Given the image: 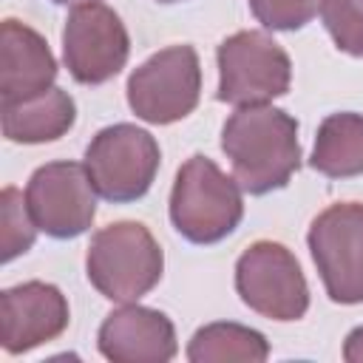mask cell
Segmentation results:
<instances>
[{
  "instance_id": "cell-1",
  "label": "cell",
  "mask_w": 363,
  "mask_h": 363,
  "mask_svg": "<svg viewBox=\"0 0 363 363\" xmlns=\"http://www.w3.org/2000/svg\"><path fill=\"white\" fill-rule=\"evenodd\" d=\"M221 150L241 190L267 196L286 187L301 167L298 122L272 105L235 108L221 128Z\"/></svg>"
},
{
  "instance_id": "cell-2",
  "label": "cell",
  "mask_w": 363,
  "mask_h": 363,
  "mask_svg": "<svg viewBox=\"0 0 363 363\" xmlns=\"http://www.w3.org/2000/svg\"><path fill=\"white\" fill-rule=\"evenodd\" d=\"M164 269V255L153 233L139 221H116L91 235L85 272L91 286L116 303H136Z\"/></svg>"
},
{
  "instance_id": "cell-3",
  "label": "cell",
  "mask_w": 363,
  "mask_h": 363,
  "mask_svg": "<svg viewBox=\"0 0 363 363\" xmlns=\"http://www.w3.org/2000/svg\"><path fill=\"white\" fill-rule=\"evenodd\" d=\"M244 218L241 184L213 159L190 156L170 190V221L190 244H218Z\"/></svg>"
},
{
  "instance_id": "cell-4",
  "label": "cell",
  "mask_w": 363,
  "mask_h": 363,
  "mask_svg": "<svg viewBox=\"0 0 363 363\" xmlns=\"http://www.w3.org/2000/svg\"><path fill=\"white\" fill-rule=\"evenodd\" d=\"M159 142L130 122L102 128L85 147V170L99 199L128 204L142 199L159 170Z\"/></svg>"
},
{
  "instance_id": "cell-5",
  "label": "cell",
  "mask_w": 363,
  "mask_h": 363,
  "mask_svg": "<svg viewBox=\"0 0 363 363\" xmlns=\"http://www.w3.org/2000/svg\"><path fill=\"white\" fill-rule=\"evenodd\" d=\"M218 91L227 105H267L289 91L292 62L289 54L264 31H235L218 51Z\"/></svg>"
},
{
  "instance_id": "cell-6",
  "label": "cell",
  "mask_w": 363,
  "mask_h": 363,
  "mask_svg": "<svg viewBox=\"0 0 363 363\" xmlns=\"http://www.w3.org/2000/svg\"><path fill=\"white\" fill-rule=\"evenodd\" d=\"M201 96V65L193 45H170L147 57L128 77V105L150 125H170L193 113Z\"/></svg>"
},
{
  "instance_id": "cell-7",
  "label": "cell",
  "mask_w": 363,
  "mask_h": 363,
  "mask_svg": "<svg viewBox=\"0 0 363 363\" xmlns=\"http://www.w3.org/2000/svg\"><path fill=\"white\" fill-rule=\"evenodd\" d=\"M241 301L269 320H298L309 309V286L298 258L278 241H255L235 261Z\"/></svg>"
},
{
  "instance_id": "cell-8",
  "label": "cell",
  "mask_w": 363,
  "mask_h": 363,
  "mask_svg": "<svg viewBox=\"0 0 363 363\" xmlns=\"http://www.w3.org/2000/svg\"><path fill=\"white\" fill-rule=\"evenodd\" d=\"M130 54V37L122 17L99 3H77L62 28V60L79 85H102L113 79Z\"/></svg>"
},
{
  "instance_id": "cell-9",
  "label": "cell",
  "mask_w": 363,
  "mask_h": 363,
  "mask_svg": "<svg viewBox=\"0 0 363 363\" xmlns=\"http://www.w3.org/2000/svg\"><path fill=\"white\" fill-rule=\"evenodd\" d=\"M312 261L335 303H363V204L326 207L306 235Z\"/></svg>"
},
{
  "instance_id": "cell-10",
  "label": "cell",
  "mask_w": 363,
  "mask_h": 363,
  "mask_svg": "<svg viewBox=\"0 0 363 363\" xmlns=\"http://www.w3.org/2000/svg\"><path fill=\"white\" fill-rule=\"evenodd\" d=\"M26 204L37 230L65 241L91 227L96 216V190L85 164L48 162L31 173L26 184Z\"/></svg>"
},
{
  "instance_id": "cell-11",
  "label": "cell",
  "mask_w": 363,
  "mask_h": 363,
  "mask_svg": "<svg viewBox=\"0 0 363 363\" xmlns=\"http://www.w3.org/2000/svg\"><path fill=\"white\" fill-rule=\"evenodd\" d=\"M0 318H3V349L9 354H23L60 337L68 326L71 312L65 295L54 284L26 281L3 289Z\"/></svg>"
},
{
  "instance_id": "cell-12",
  "label": "cell",
  "mask_w": 363,
  "mask_h": 363,
  "mask_svg": "<svg viewBox=\"0 0 363 363\" xmlns=\"http://www.w3.org/2000/svg\"><path fill=\"white\" fill-rule=\"evenodd\" d=\"M96 346L113 363H167L179 349L170 318L139 303L113 309L96 332Z\"/></svg>"
},
{
  "instance_id": "cell-13",
  "label": "cell",
  "mask_w": 363,
  "mask_h": 363,
  "mask_svg": "<svg viewBox=\"0 0 363 363\" xmlns=\"http://www.w3.org/2000/svg\"><path fill=\"white\" fill-rule=\"evenodd\" d=\"M57 79V60L48 43L20 20L0 26V102L43 94Z\"/></svg>"
},
{
  "instance_id": "cell-14",
  "label": "cell",
  "mask_w": 363,
  "mask_h": 363,
  "mask_svg": "<svg viewBox=\"0 0 363 363\" xmlns=\"http://www.w3.org/2000/svg\"><path fill=\"white\" fill-rule=\"evenodd\" d=\"M3 136L20 145H43L65 136L74 128L77 105L62 88H48L28 99L0 102Z\"/></svg>"
},
{
  "instance_id": "cell-15",
  "label": "cell",
  "mask_w": 363,
  "mask_h": 363,
  "mask_svg": "<svg viewBox=\"0 0 363 363\" xmlns=\"http://www.w3.org/2000/svg\"><path fill=\"white\" fill-rule=\"evenodd\" d=\"M309 164L329 179H352L363 173V113H329L315 136Z\"/></svg>"
},
{
  "instance_id": "cell-16",
  "label": "cell",
  "mask_w": 363,
  "mask_h": 363,
  "mask_svg": "<svg viewBox=\"0 0 363 363\" xmlns=\"http://www.w3.org/2000/svg\"><path fill=\"white\" fill-rule=\"evenodd\" d=\"M269 357V343L258 329L218 320L201 326L190 343H187V360L190 363H261Z\"/></svg>"
},
{
  "instance_id": "cell-17",
  "label": "cell",
  "mask_w": 363,
  "mask_h": 363,
  "mask_svg": "<svg viewBox=\"0 0 363 363\" xmlns=\"http://www.w3.org/2000/svg\"><path fill=\"white\" fill-rule=\"evenodd\" d=\"M0 213H3V230H0V250H3V261H14L17 255L28 252L34 238H37V224L28 213L26 204V193H20L17 187H3L0 193Z\"/></svg>"
},
{
  "instance_id": "cell-18",
  "label": "cell",
  "mask_w": 363,
  "mask_h": 363,
  "mask_svg": "<svg viewBox=\"0 0 363 363\" xmlns=\"http://www.w3.org/2000/svg\"><path fill=\"white\" fill-rule=\"evenodd\" d=\"M320 17L343 54L363 57V0H323Z\"/></svg>"
},
{
  "instance_id": "cell-19",
  "label": "cell",
  "mask_w": 363,
  "mask_h": 363,
  "mask_svg": "<svg viewBox=\"0 0 363 363\" xmlns=\"http://www.w3.org/2000/svg\"><path fill=\"white\" fill-rule=\"evenodd\" d=\"M320 6H323V0H250L255 20L272 31L303 28L318 14Z\"/></svg>"
},
{
  "instance_id": "cell-20",
  "label": "cell",
  "mask_w": 363,
  "mask_h": 363,
  "mask_svg": "<svg viewBox=\"0 0 363 363\" xmlns=\"http://www.w3.org/2000/svg\"><path fill=\"white\" fill-rule=\"evenodd\" d=\"M343 360L346 363H363V326L352 329L343 343Z\"/></svg>"
},
{
  "instance_id": "cell-21",
  "label": "cell",
  "mask_w": 363,
  "mask_h": 363,
  "mask_svg": "<svg viewBox=\"0 0 363 363\" xmlns=\"http://www.w3.org/2000/svg\"><path fill=\"white\" fill-rule=\"evenodd\" d=\"M51 3H60V6H65V3H82V0H51Z\"/></svg>"
},
{
  "instance_id": "cell-22",
  "label": "cell",
  "mask_w": 363,
  "mask_h": 363,
  "mask_svg": "<svg viewBox=\"0 0 363 363\" xmlns=\"http://www.w3.org/2000/svg\"><path fill=\"white\" fill-rule=\"evenodd\" d=\"M159 3H182V0H159Z\"/></svg>"
}]
</instances>
